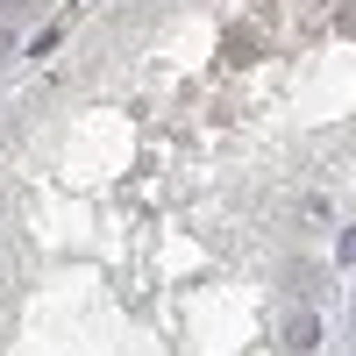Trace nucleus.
Instances as JSON below:
<instances>
[{"mask_svg":"<svg viewBox=\"0 0 356 356\" xmlns=\"http://www.w3.org/2000/svg\"><path fill=\"white\" fill-rule=\"evenodd\" d=\"M285 349H292V356H314V349H321V314H314V307H292V314H285Z\"/></svg>","mask_w":356,"mask_h":356,"instance_id":"f257e3e1","label":"nucleus"},{"mask_svg":"<svg viewBox=\"0 0 356 356\" xmlns=\"http://www.w3.org/2000/svg\"><path fill=\"white\" fill-rule=\"evenodd\" d=\"M335 257H342V264H356V228H342V243H335Z\"/></svg>","mask_w":356,"mask_h":356,"instance_id":"f03ea898","label":"nucleus"},{"mask_svg":"<svg viewBox=\"0 0 356 356\" xmlns=\"http://www.w3.org/2000/svg\"><path fill=\"white\" fill-rule=\"evenodd\" d=\"M22 8H29V0H0V15H22Z\"/></svg>","mask_w":356,"mask_h":356,"instance_id":"7ed1b4c3","label":"nucleus"}]
</instances>
